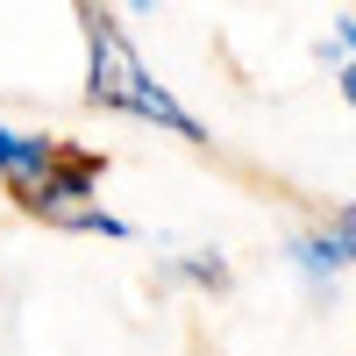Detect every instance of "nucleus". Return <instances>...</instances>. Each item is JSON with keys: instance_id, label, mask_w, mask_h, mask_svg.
Masks as SVG:
<instances>
[{"instance_id": "f257e3e1", "label": "nucleus", "mask_w": 356, "mask_h": 356, "mask_svg": "<svg viewBox=\"0 0 356 356\" xmlns=\"http://www.w3.org/2000/svg\"><path fill=\"white\" fill-rule=\"evenodd\" d=\"M79 29H86V100L129 122H150L178 143H207V129L171 100V86H157V72L143 65V50L129 43V29L114 22L100 0H79Z\"/></svg>"}, {"instance_id": "f03ea898", "label": "nucleus", "mask_w": 356, "mask_h": 356, "mask_svg": "<svg viewBox=\"0 0 356 356\" xmlns=\"http://www.w3.org/2000/svg\"><path fill=\"white\" fill-rule=\"evenodd\" d=\"M15 200H22V214H36V221H65V214H79L86 200H100V157H86V150H57L36 178H22L15 186Z\"/></svg>"}, {"instance_id": "7ed1b4c3", "label": "nucleus", "mask_w": 356, "mask_h": 356, "mask_svg": "<svg viewBox=\"0 0 356 356\" xmlns=\"http://www.w3.org/2000/svg\"><path fill=\"white\" fill-rule=\"evenodd\" d=\"M292 264H300V278H314V285H328L335 271H349L356 264V207H342L328 228L300 235V243H292Z\"/></svg>"}, {"instance_id": "20e7f679", "label": "nucleus", "mask_w": 356, "mask_h": 356, "mask_svg": "<svg viewBox=\"0 0 356 356\" xmlns=\"http://www.w3.org/2000/svg\"><path fill=\"white\" fill-rule=\"evenodd\" d=\"M65 143H50V136H29V129H0V178L8 186H22V178H36Z\"/></svg>"}, {"instance_id": "39448f33", "label": "nucleus", "mask_w": 356, "mask_h": 356, "mask_svg": "<svg viewBox=\"0 0 356 356\" xmlns=\"http://www.w3.org/2000/svg\"><path fill=\"white\" fill-rule=\"evenodd\" d=\"M57 228H72V235H107V243H122V235H129V221H122V214H107L100 200H86L79 214H65Z\"/></svg>"}, {"instance_id": "423d86ee", "label": "nucleus", "mask_w": 356, "mask_h": 356, "mask_svg": "<svg viewBox=\"0 0 356 356\" xmlns=\"http://www.w3.org/2000/svg\"><path fill=\"white\" fill-rule=\"evenodd\" d=\"M171 278H178V285H200V292H221V285H228V264L200 250V257H178V264H171Z\"/></svg>"}, {"instance_id": "0eeeda50", "label": "nucleus", "mask_w": 356, "mask_h": 356, "mask_svg": "<svg viewBox=\"0 0 356 356\" xmlns=\"http://www.w3.org/2000/svg\"><path fill=\"white\" fill-rule=\"evenodd\" d=\"M335 50H342V57H356V15H342V22H335Z\"/></svg>"}, {"instance_id": "6e6552de", "label": "nucleus", "mask_w": 356, "mask_h": 356, "mask_svg": "<svg viewBox=\"0 0 356 356\" xmlns=\"http://www.w3.org/2000/svg\"><path fill=\"white\" fill-rule=\"evenodd\" d=\"M342 100L356 107V57H342Z\"/></svg>"}, {"instance_id": "1a4fd4ad", "label": "nucleus", "mask_w": 356, "mask_h": 356, "mask_svg": "<svg viewBox=\"0 0 356 356\" xmlns=\"http://www.w3.org/2000/svg\"><path fill=\"white\" fill-rule=\"evenodd\" d=\"M114 8H129V15H157L164 0H114Z\"/></svg>"}, {"instance_id": "9d476101", "label": "nucleus", "mask_w": 356, "mask_h": 356, "mask_svg": "<svg viewBox=\"0 0 356 356\" xmlns=\"http://www.w3.org/2000/svg\"><path fill=\"white\" fill-rule=\"evenodd\" d=\"M349 8H356V0H349Z\"/></svg>"}]
</instances>
